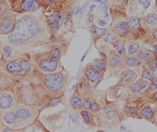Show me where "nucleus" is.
<instances>
[{
    "label": "nucleus",
    "mask_w": 157,
    "mask_h": 132,
    "mask_svg": "<svg viewBox=\"0 0 157 132\" xmlns=\"http://www.w3.org/2000/svg\"><path fill=\"white\" fill-rule=\"evenodd\" d=\"M47 20L43 23L36 16L27 14L21 18L7 39L11 45L22 52H31L32 49L49 46L54 43L53 34Z\"/></svg>",
    "instance_id": "nucleus-1"
},
{
    "label": "nucleus",
    "mask_w": 157,
    "mask_h": 132,
    "mask_svg": "<svg viewBox=\"0 0 157 132\" xmlns=\"http://www.w3.org/2000/svg\"><path fill=\"white\" fill-rule=\"evenodd\" d=\"M31 74L43 88L47 99L50 97L64 95V93L72 80L71 73L64 67L59 71L48 73L35 70Z\"/></svg>",
    "instance_id": "nucleus-2"
},
{
    "label": "nucleus",
    "mask_w": 157,
    "mask_h": 132,
    "mask_svg": "<svg viewBox=\"0 0 157 132\" xmlns=\"http://www.w3.org/2000/svg\"><path fill=\"white\" fill-rule=\"evenodd\" d=\"M15 95L17 105L42 107L47 100V97L39 84L36 81L32 74L20 81L15 88Z\"/></svg>",
    "instance_id": "nucleus-3"
},
{
    "label": "nucleus",
    "mask_w": 157,
    "mask_h": 132,
    "mask_svg": "<svg viewBox=\"0 0 157 132\" xmlns=\"http://www.w3.org/2000/svg\"><path fill=\"white\" fill-rule=\"evenodd\" d=\"M53 34L54 43L64 42V37L71 31L73 27L71 17L68 13L61 11H52L45 16Z\"/></svg>",
    "instance_id": "nucleus-4"
},
{
    "label": "nucleus",
    "mask_w": 157,
    "mask_h": 132,
    "mask_svg": "<svg viewBox=\"0 0 157 132\" xmlns=\"http://www.w3.org/2000/svg\"><path fill=\"white\" fill-rule=\"evenodd\" d=\"M97 126L105 128L113 129L123 122L126 117L117 104L114 102H108L104 104L103 107L94 115Z\"/></svg>",
    "instance_id": "nucleus-5"
},
{
    "label": "nucleus",
    "mask_w": 157,
    "mask_h": 132,
    "mask_svg": "<svg viewBox=\"0 0 157 132\" xmlns=\"http://www.w3.org/2000/svg\"><path fill=\"white\" fill-rule=\"evenodd\" d=\"M32 64L35 70L42 73H54L61 70L63 68L61 60L54 59L50 55L47 49L37 52H32Z\"/></svg>",
    "instance_id": "nucleus-6"
},
{
    "label": "nucleus",
    "mask_w": 157,
    "mask_h": 132,
    "mask_svg": "<svg viewBox=\"0 0 157 132\" xmlns=\"http://www.w3.org/2000/svg\"><path fill=\"white\" fill-rule=\"evenodd\" d=\"M111 14L113 16V22L108 27L109 31L115 34L122 39L134 40L129 28L127 22L128 17H127L126 12L111 9Z\"/></svg>",
    "instance_id": "nucleus-7"
},
{
    "label": "nucleus",
    "mask_w": 157,
    "mask_h": 132,
    "mask_svg": "<svg viewBox=\"0 0 157 132\" xmlns=\"http://www.w3.org/2000/svg\"><path fill=\"white\" fill-rule=\"evenodd\" d=\"M0 71H2L11 77H14L17 80L21 81L29 76L24 70L21 65L20 63L19 59L15 60H6L1 56L0 60Z\"/></svg>",
    "instance_id": "nucleus-8"
},
{
    "label": "nucleus",
    "mask_w": 157,
    "mask_h": 132,
    "mask_svg": "<svg viewBox=\"0 0 157 132\" xmlns=\"http://www.w3.org/2000/svg\"><path fill=\"white\" fill-rule=\"evenodd\" d=\"M141 68H123L120 70L119 74L118 82L113 86V88H126L132 85L140 77Z\"/></svg>",
    "instance_id": "nucleus-9"
},
{
    "label": "nucleus",
    "mask_w": 157,
    "mask_h": 132,
    "mask_svg": "<svg viewBox=\"0 0 157 132\" xmlns=\"http://www.w3.org/2000/svg\"><path fill=\"white\" fill-rule=\"evenodd\" d=\"M13 109L25 127L33 124L40 113L39 108L26 105H17Z\"/></svg>",
    "instance_id": "nucleus-10"
},
{
    "label": "nucleus",
    "mask_w": 157,
    "mask_h": 132,
    "mask_svg": "<svg viewBox=\"0 0 157 132\" xmlns=\"http://www.w3.org/2000/svg\"><path fill=\"white\" fill-rule=\"evenodd\" d=\"M11 9L16 12H33L42 6L39 0H10Z\"/></svg>",
    "instance_id": "nucleus-11"
},
{
    "label": "nucleus",
    "mask_w": 157,
    "mask_h": 132,
    "mask_svg": "<svg viewBox=\"0 0 157 132\" xmlns=\"http://www.w3.org/2000/svg\"><path fill=\"white\" fill-rule=\"evenodd\" d=\"M146 101L147 100L143 96H139L131 100H128L122 109L124 116L126 118L139 119V112L141 105Z\"/></svg>",
    "instance_id": "nucleus-12"
},
{
    "label": "nucleus",
    "mask_w": 157,
    "mask_h": 132,
    "mask_svg": "<svg viewBox=\"0 0 157 132\" xmlns=\"http://www.w3.org/2000/svg\"><path fill=\"white\" fill-rule=\"evenodd\" d=\"M12 12L13 10L10 9L6 10V12L3 10L1 11L0 33L2 35L10 34L17 23L16 17Z\"/></svg>",
    "instance_id": "nucleus-13"
},
{
    "label": "nucleus",
    "mask_w": 157,
    "mask_h": 132,
    "mask_svg": "<svg viewBox=\"0 0 157 132\" xmlns=\"http://www.w3.org/2000/svg\"><path fill=\"white\" fill-rule=\"evenodd\" d=\"M0 113H1V122H2L6 126L15 129L16 130H26V127L21 120L17 116L13 109L3 111Z\"/></svg>",
    "instance_id": "nucleus-14"
},
{
    "label": "nucleus",
    "mask_w": 157,
    "mask_h": 132,
    "mask_svg": "<svg viewBox=\"0 0 157 132\" xmlns=\"http://www.w3.org/2000/svg\"><path fill=\"white\" fill-rule=\"evenodd\" d=\"M108 61V70L113 71V73H119L123 69L124 58L125 56L118 53L116 50L111 48L106 53Z\"/></svg>",
    "instance_id": "nucleus-15"
},
{
    "label": "nucleus",
    "mask_w": 157,
    "mask_h": 132,
    "mask_svg": "<svg viewBox=\"0 0 157 132\" xmlns=\"http://www.w3.org/2000/svg\"><path fill=\"white\" fill-rule=\"evenodd\" d=\"M17 105L15 90H3L0 91V112L13 109Z\"/></svg>",
    "instance_id": "nucleus-16"
},
{
    "label": "nucleus",
    "mask_w": 157,
    "mask_h": 132,
    "mask_svg": "<svg viewBox=\"0 0 157 132\" xmlns=\"http://www.w3.org/2000/svg\"><path fill=\"white\" fill-rule=\"evenodd\" d=\"M75 88L77 89L78 92L80 94L81 96L84 98V100L90 97L98 95L96 86L90 82L83 75H82L80 80L75 86Z\"/></svg>",
    "instance_id": "nucleus-17"
},
{
    "label": "nucleus",
    "mask_w": 157,
    "mask_h": 132,
    "mask_svg": "<svg viewBox=\"0 0 157 132\" xmlns=\"http://www.w3.org/2000/svg\"><path fill=\"white\" fill-rule=\"evenodd\" d=\"M128 26L130 32L132 34L133 38L134 40L141 39L142 36L146 30L144 29L141 23V19L137 16H130L127 18Z\"/></svg>",
    "instance_id": "nucleus-18"
},
{
    "label": "nucleus",
    "mask_w": 157,
    "mask_h": 132,
    "mask_svg": "<svg viewBox=\"0 0 157 132\" xmlns=\"http://www.w3.org/2000/svg\"><path fill=\"white\" fill-rule=\"evenodd\" d=\"M149 83V80L140 77L139 78L137 79L135 82H134L132 85L130 86V87H128L127 90L128 91L130 95L134 96L133 98H137V97L142 95L144 91L147 89V87H148Z\"/></svg>",
    "instance_id": "nucleus-19"
},
{
    "label": "nucleus",
    "mask_w": 157,
    "mask_h": 132,
    "mask_svg": "<svg viewBox=\"0 0 157 132\" xmlns=\"http://www.w3.org/2000/svg\"><path fill=\"white\" fill-rule=\"evenodd\" d=\"M82 75L89 80L90 82L98 87V84L103 80L105 73L97 71L96 70H94V68L87 64L82 70Z\"/></svg>",
    "instance_id": "nucleus-20"
},
{
    "label": "nucleus",
    "mask_w": 157,
    "mask_h": 132,
    "mask_svg": "<svg viewBox=\"0 0 157 132\" xmlns=\"http://www.w3.org/2000/svg\"><path fill=\"white\" fill-rule=\"evenodd\" d=\"M1 53L2 57L6 60H15L19 59L22 57L24 53L21 52L16 47L11 45H1Z\"/></svg>",
    "instance_id": "nucleus-21"
},
{
    "label": "nucleus",
    "mask_w": 157,
    "mask_h": 132,
    "mask_svg": "<svg viewBox=\"0 0 157 132\" xmlns=\"http://www.w3.org/2000/svg\"><path fill=\"white\" fill-rule=\"evenodd\" d=\"M155 108L152 106V103L148 102H145L141 105V109L139 112V119L145 120L147 121L152 123V124L155 125Z\"/></svg>",
    "instance_id": "nucleus-22"
},
{
    "label": "nucleus",
    "mask_w": 157,
    "mask_h": 132,
    "mask_svg": "<svg viewBox=\"0 0 157 132\" xmlns=\"http://www.w3.org/2000/svg\"><path fill=\"white\" fill-rule=\"evenodd\" d=\"M69 44L65 45L64 42L61 43H53L50 45L47 46V51L49 52L50 55L54 59L61 60V57L64 56L66 53V51L68 49V46Z\"/></svg>",
    "instance_id": "nucleus-23"
},
{
    "label": "nucleus",
    "mask_w": 157,
    "mask_h": 132,
    "mask_svg": "<svg viewBox=\"0 0 157 132\" xmlns=\"http://www.w3.org/2000/svg\"><path fill=\"white\" fill-rule=\"evenodd\" d=\"M101 56L99 58H97L92 62H89L88 65L94 68L97 71L101 72V73H105L106 70H108V61H107V55L105 53L100 52Z\"/></svg>",
    "instance_id": "nucleus-24"
},
{
    "label": "nucleus",
    "mask_w": 157,
    "mask_h": 132,
    "mask_svg": "<svg viewBox=\"0 0 157 132\" xmlns=\"http://www.w3.org/2000/svg\"><path fill=\"white\" fill-rule=\"evenodd\" d=\"M84 102V98L78 92L77 89L75 87L73 92L71 94L69 98V103L71 108L76 112H79L80 109H82V105Z\"/></svg>",
    "instance_id": "nucleus-25"
},
{
    "label": "nucleus",
    "mask_w": 157,
    "mask_h": 132,
    "mask_svg": "<svg viewBox=\"0 0 157 132\" xmlns=\"http://www.w3.org/2000/svg\"><path fill=\"white\" fill-rule=\"evenodd\" d=\"M141 23L145 30L157 28V13L152 12L143 16L141 19Z\"/></svg>",
    "instance_id": "nucleus-26"
},
{
    "label": "nucleus",
    "mask_w": 157,
    "mask_h": 132,
    "mask_svg": "<svg viewBox=\"0 0 157 132\" xmlns=\"http://www.w3.org/2000/svg\"><path fill=\"white\" fill-rule=\"evenodd\" d=\"M19 62L21 65L22 68L24 69L28 74H31L34 72L35 68L32 64V55H31V52H25L24 55H22V57L19 59Z\"/></svg>",
    "instance_id": "nucleus-27"
},
{
    "label": "nucleus",
    "mask_w": 157,
    "mask_h": 132,
    "mask_svg": "<svg viewBox=\"0 0 157 132\" xmlns=\"http://www.w3.org/2000/svg\"><path fill=\"white\" fill-rule=\"evenodd\" d=\"M83 123L89 127H94L97 126L94 115L89 109H82L78 112Z\"/></svg>",
    "instance_id": "nucleus-28"
},
{
    "label": "nucleus",
    "mask_w": 157,
    "mask_h": 132,
    "mask_svg": "<svg viewBox=\"0 0 157 132\" xmlns=\"http://www.w3.org/2000/svg\"><path fill=\"white\" fill-rule=\"evenodd\" d=\"M141 40L147 45H152L154 48L157 47V28L146 30Z\"/></svg>",
    "instance_id": "nucleus-29"
},
{
    "label": "nucleus",
    "mask_w": 157,
    "mask_h": 132,
    "mask_svg": "<svg viewBox=\"0 0 157 132\" xmlns=\"http://www.w3.org/2000/svg\"><path fill=\"white\" fill-rule=\"evenodd\" d=\"M141 48L137 40H126V48H127V55L126 56H135L139 48Z\"/></svg>",
    "instance_id": "nucleus-30"
},
{
    "label": "nucleus",
    "mask_w": 157,
    "mask_h": 132,
    "mask_svg": "<svg viewBox=\"0 0 157 132\" xmlns=\"http://www.w3.org/2000/svg\"><path fill=\"white\" fill-rule=\"evenodd\" d=\"M64 101V95L62 96H56V97H50L45 102V103L42 105V107L39 109L40 112L43 110L48 109L50 108L55 107L59 104H61Z\"/></svg>",
    "instance_id": "nucleus-31"
},
{
    "label": "nucleus",
    "mask_w": 157,
    "mask_h": 132,
    "mask_svg": "<svg viewBox=\"0 0 157 132\" xmlns=\"http://www.w3.org/2000/svg\"><path fill=\"white\" fill-rule=\"evenodd\" d=\"M143 63L136 56H125L124 58V68H141L143 66Z\"/></svg>",
    "instance_id": "nucleus-32"
},
{
    "label": "nucleus",
    "mask_w": 157,
    "mask_h": 132,
    "mask_svg": "<svg viewBox=\"0 0 157 132\" xmlns=\"http://www.w3.org/2000/svg\"><path fill=\"white\" fill-rule=\"evenodd\" d=\"M90 31L93 35V40L94 41V44L96 45L98 41L107 34L109 30L108 28H101V27H98L95 25H93L90 28Z\"/></svg>",
    "instance_id": "nucleus-33"
},
{
    "label": "nucleus",
    "mask_w": 157,
    "mask_h": 132,
    "mask_svg": "<svg viewBox=\"0 0 157 132\" xmlns=\"http://www.w3.org/2000/svg\"><path fill=\"white\" fill-rule=\"evenodd\" d=\"M112 47L118 53L126 56L127 55V48H126V40L122 38H118L112 43Z\"/></svg>",
    "instance_id": "nucleus-34"
},
{
    "label": "nucleus",
    "mask_w": 157,
    "mask_h": 132,
    "mask_svg": "<svg viewBox=\"0 0 157 132\" xmlns=\"http://www.w3.org/2000/svg\"><path fill=\"white\" fill-rule=\"evenodd\" d=\"M152 55V52H150L149 50H148L147 48H145L144 47L141 46V48L138 50V52L135 55V56L137 59H139L143 63H145L151 58Z\"/></svg>",
    "instance_id": "nucleus-35"
},
{
    "label": "nucleus",
    "mask_w": 157,
    "mask_h": 132,
    "mask_svg": "<svg viewBox=\"0 0 157 132\" xmlns=\"http://www.w3.org/2000/svg\"><path fill=\"white\" fill-rule=\"evenodd\" d=\"M130 0H112V9L125 12Z\"/></svg>",
    "instance_id": "nucleus-36"
},
{
    "label": "nucleus",
    "mask_w": 157,
    "mask_h": 132,
    "mask_svg": "<svg viewBox=\"0 0 157 132\" xmlns=\"http://www.w3.org/2000/svg\"><path fill=\"white\" fill-rule=\"evenodd\" d=\"M118 38H120V37H118L115 34H113V33L110 32V31H108L107 34L102 37V40H103L104 43L101 45H112V43H113V41H116V39H118Z\"/></svg>",
    "instance_id": "nucleus-37"
},
{
    "label": "nucleus",
    "mask_w": 157,
    "mask_h": 132,
    "mask_svg": "<svg viewBox=\"0 0 157 132\" xmlns=\"http://www.w3.org/2000/svg\"><path fill=\"white\" fill-rule=\"evenodd\" d=\"M143 67L150 70V71L155 69V67H157V57H155V56L152 55L151 58L145 63L143 64Z\"/></svg>",
    "instance_id": "nucleus-38"
},
{
    "label": "nucleus",
    "mask_w": 157,
    "mask_h": 132,
    "mask_svg": "<svg viewBox=\"0 0 157 132\" xmlns=\"http://www.w3.org/2000/svg\"><path fill=\"white\" fill-rule=\"evenodd\" d=\"M157 90V80H153L152 82H150L148 84L147 89L144 91L142 94V96H147V95L152 94L155 91Z\"/></svg>",
    "instance_id": "nucleus-39"
},
{
    "label": "nucleus",
    "mask_w": 157,
    "mask_h": 132,
    "mask_svg": "<svg viewBox=\"0 0 157 132\" xmlns=\"http://www.w3.org/2000/svg\"><path fill=\"white\" fill-rule=\"evenodd\" d=\"M98 98V95H94V96L90 97V98H86V99L84 100L83 105H82V109H90V106L93 105L94 102H95L97 101Z\"/></svg>",
    "instance_id": "nucleus-40"
},
{
    "label": "nucleus",
    "mask_w": 157,
    "mask_h": 132,
    "mask_svg": "<svg viewBox=\"0 0 157 132\" xmlns=\"http://www.w3.org/2000/svg\"><path fill=\"white\" fill-rule=\"evenodd\" d=\"M140 77H142V78H145L146 80H149L150 82H152V80H154L153 77H152V75L151 73V71L147 69H145V68L143 67L141 68V74H140Z\"/></svg>",
    "instance_id": "nucleus-41"
},
{
    "label": "nucleus",
    "mask_w": 157,
    "mask_h": 132,
    "mask_svg": "<svg viewBox=\"0 0 157 132\" xmlns=\"http://www.w3.org/2000/svg\"><path fill=\"white\" fill-rule=\"evenodd\" d=\"M151 2H152V0H140L139 2L137 3V5H138L140 8H142V10L143 12H144V11H145L148 7H149Z\"/></svg>",
    "instance_id": "nucleus-42"
},
{
    "label": "nucleus",
    "mask_w": 157,
    "mask_h": 132,
    "mask_svg": "<svg viewBox=\"0 0 157 132\" xmlns=\"http://www.w3.org/2000/svg\"><path fill=\"white\" fill-rule=\"evenodd\" d=\"M142 96V95H141ZM145 99L147 100V102H150V103H155L157 102V90L152 92V94L147 95V96H143Z\"/></svg>",
    "instance_id": "nucleus-43"
},
{
    "label": "nucleus",
    "mask_w": 157,
    "mask_h": 132,
    "mask_svg": "<svg viewBox=\"0 0 157 132\" xmlns=\"http://www.w3.org/2000/svg\"><path fill=\"white\" fill-rule=\"evenodd\" d=\"M151 73H152V77H153L154 80H157V67H155V69L151 70Z\"/></svg>",
    "instance_id": "nucleus-44"
},
{
    "label": "nucleus",
    "mask_w": 157,
    "mask_h": 132,
    "mask_svg": "<svg viewBox=\"0 0 157 132\" xmlns=\"http://www.w3.org/2000/svg\"><path fill=\"white\" fill-rule=\"evenodd\" d=\"M79 12H81V8L79 7V6H77V7L75 8V10H74L73 12H73V13L71 14V16H75V15H77Z\"/></svg>",
    "instance_id": "nucleus-45"
},
{
    "label": "nucleus",
    "mask_w": 157,
    "mask_h": 132,
    "mask_svg": "<svg viewBox=\"0 0 157 132\" xmlns=\"http://www.w3.org/2000/svg\"><path fill=\"white\" fill-rule=\"evenodd\" d=\"M98 24L100 25V26H101V27H105V26L108 25V23H106L105 20H99V21H98Z\"/></svg>",
    "instance_id": "nucleus-46"
},
{
    "label": "nucleus",
    "mask_w": 157,
    "mask_h": 132,
    "mask_svg": "<svg viewBox=\"0 0 157 132\" xmlns=\"http://www.w3.org/2000/svg\"><path fill=\"white\" fill-rule=\"evenodd\" d=\"M88 19H89V22L90 23H91V22L94 21V16L93 14H89V16H88Z\"/></svg>",
    "instance_id": "nucleus-47"
},
{
    "label": "nucleus",
    "mask_w": 157,
    "mask_h": 132,
    "mask_svg": "<svg viewBox=\"0 0 157 132\" xmlns=\"http://www.w3.org/2000/svg\"><path fill=\"white\" fill-rule=\"evenodd\" d=\"M155 125H157V107H155Z\"/></svg>",
    "instance_id": "nucleus-48"
},
{
    "label": "nucleus",
    "mask_w": 157,
    "mask_h": 132,
    "mask_svg": "<svg viewBox=\"0 0 157 132\" xmlns=\"http://www.w3.org/2000/svg\"><path fill=\"white\" fill-rule=\"evenodd\" d=\"M95 6H96V5H90V12H92V11H93V9H94Z\"/></svg>",
    "instance_id": "nucleus-49"
},
{
    "label": "nucleus",
    "mask_w": 157,
    "mask_h": 132,
    "mask_svg": "<svg viewBox=\"0 0 157 132\" xmlns=\"http://www.w3.org/2000/svg\"><path fill=\"white\" fill-rule=\"evenodd\" d=\"M97 2H102V0H97Z\"/></svg>",
    "instance_id": "nucleus-50"
},
{
    "label": "nucleus",
    "mask_w": 157,
    "mask_h": 132,
    "mask_svg": "<svg viewBox=\"0 0 157 132\" xmlns=\"http://www.w3.org/2000/svg\"><path fill=\"white\" fill-rule=\"evenodd\" d=\"M155 105H155V107H157V102H155Z\"/></svg>",
    "instance_id": "nucleus-51"
},
{
    "label": "nucleus",
    "mask_w": 157,
    "mask_h": 132,
    "mask_svg": "<svg viewBox=\"0 0 157 132\" xmlns=\"http://www.w3.org/2000/svg\"><path fill=\"white\" fill-rule=\"evenodd\" d=\"M156 5H157V0H156Z\"/></svg>",
    "instance_id": "nucleus-52"
}]
</instances>
